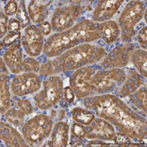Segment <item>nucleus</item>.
I'll use <instances>...</instances> for the list:
<instances>
[{
	"label": "nucleus",
	"instance_id": "nucleus-1",
	"mask_svg": "<svg viewBox=\"0 0 147 147\" xmlns=\"http://www.w3.org/2000/svg\"><path fill=\"white\" fill-rule=\"evenodd\" d=\"M83 106L97 117L109 121L131 140L146 145V118L140 115L128 103L113 93L92 95L82 99Z\"/></svg>",
	"mask_w": 147,
	"mask_h": 147
},
{
	"label": "nucleus",
	"instance_id": "nucleus-2",
	"mask_svg": "<svg viewBox=\"0 0 147 147\" xmlns=\"http://www.w3.org/2000/svg\"><path fill=\"white\" fill-rule=\"evenodd\" d=\"M106 54L107 51L102 45H92V43L81 44L57 57L48 58L40 64L38 73L45 78L74 71L83 67L98 64Z\"/></svg>",
	"mask_w": 147,
	"mask_h": 147
},
{
	"label": "nucleus",
	"instance_id": "nucleus-3",
	"mask_svg": "<svg viewBox=\"0 0 147 147\" xmlns=\"http://www.w3.org/2000/svg\"><path fill=\"white\" fill-rule=\"evenodd\" d=\"M98 40H100L98 23L84 19L64 31L50 35L45 41L42 54L47 58L56 57L74 46L92 43Z\"/></svg>",
	"mask_w": 147,
	"mask_h": 147
},
{
	"label": "nucleus",
	"instance_id": "nucleus-4",
	"mask_svg": "<svg viewBox=\"0 0 147 147\" xmlns=\"http://www.w3.org/2000/svg\"><path fill=\"white\" fill-rule=\"evenodd\" d=\"M63 90L64 82L60 75L45 77L40 90L33 97L34 106L42 111L53 109L62 100Z\"/></svg>",
	"mask_w": 147,
	"mask_h": 147
},
{
	"label": "nucleus",
	"instance_id": "nucleus-5",
	"mask_svg": "<svg viewBox=\"0 0 147 147\" xmlns=\"http://www.w3.org/2000/svg\"><path fill=\"white\" fill-rule=\"evenodd\" d=\"M146 7L142 0H130L122 10L118 24L120 30V40L122 43L131 42L136 35V25L146 15Z\"/></svg>",
	"mask_w": 147,
	"mask_h": 147
},
{
	"label": "nucleus",
	"instance_id": "nucleus-6",
	"mask_svg": "<svg viewBox=\"0 0 147 147\" xmlns=\"http://www.w3.org/2000/svg\"><path fill=\"white\" fill-rule=\"evenodd\" d=\"M54 122L45 113H39L24 121L21 126V134L30 146H40L50 137Z\"/></svg>",
	"mask_w": 147,
	"mask_h": 147
},
{
	"label": "nucleus",
	"instance_id": "nucleus-7",
	"mask_svg": "<svg viewBox=\"0 0 147 147\" xmlns=\"http://www.w3.org/2000/svg\"><path fill=\"white\" fill-rule=\"evenodd\" d=\"M125 67L98 69L91 79L94 95L114 93L125 81Z\"/></svg>",
	"mask_w": 147,
	"mask_h": 147
},
{
	"label": "nucleus",
	"instance_id": "nucleus-8",
	"mask_svg": "<svg viewBox=\"0 0 147 147\" xmlns=\"http://www.w3.org/2000/svg\"><path fill=\"white\" fill-rule=\"evenodd\" d=\"M3 59L5 65L12 74H19L24 71L38 72L40 63L34 57H24L23 47L20 43H15L10 45L5 51Z\"/></svg>",
	"mask_w": 147,
	"mask_h": 147
},
{
	"label": "nucleus",
	"instance_id": "nucleus-9",
	"mask_svg": "<svg viewBox=\"0 0 147 147\" xmlns=\"http://www.w3.org/2000/svg\"><path fill=\"white\" fill-rule=\"evenodd\" d=\"M98 69V65L96 64L83 67L72 71L69 78V86L74 92L77 98L83 99L94 95L91 79Z\"/></svg>",
	"mask_w": 147,
	"mask_h": 147
},
{
	"label": "nucleus",
	"instance_id": "nucleus-10",
	"mask_svg": "<svg viewBox=\"0 0 147 147\" xmlns=\"http://www.w3.org/2000/svg\"><path fill=\"white\" fill-rule=\"evenodd\" d=\"M41 83V76L38 72L24 71L15 74L10 80L11 94L19 98L34 94L40 90Z\"/></svg>",
	"mask_w": 147,
	"mask_h": 147
},
{
	"label": "nucleus",
	"instance_id": "nucleus-11",
	"mask_svg": "<svg viewBox=\"0 0 147 147\" xmlns=\"http://www.w3.org/2000/svg\"><path fill=\"white\" fill-rule=\"evenodd\" d=\"M83 8L80 5L67 4L57 8L51 17V30L56 32H61L75 24L82 13Z\"/></svg>",
	"mask_w": 147,
	"mask_h": 147
},
{
	"label": "nucleus",
	"instance_id": "nucleus-12",
	"mask_svg": "<svg viewBox=\"0 0 147 147\" xmlns=\"http://www.w3.org/2000/svg\"><path fill=\"white\" fill-rule=\"evenodd\" d=\"M136 47V44L132 42L117 45L107 53L97 65L101 69L126 67L130 61L131 54Z\"/></svg>",
	"mask_w": 147,
	"mask_h": 147
},
{
	"label": "nucleus",
	"instance_id": "nucleus-13",
	"mask_svg": "<svg viewBox=\"0 0 147 147\" xmlns=\"http://www.w3.org/2000/svg\"><path fill=\"white\" fill-rule=\"evenodd\" d=\"M20 38L23 50L28 56L37 57L42 54L45 38L37 25L32 24L25 27Z\"/></svg>",
	"mask_w": 147,
	"mask_h": 147
},
{
	"label": "nucleus",
	"instance_id": "nucleus-14",
	"mask_svg": "<svg viewBox=\"0 0 147 147\" xmlns=\"http://www.w3.org/2000/svg\"><path fill=\"white\" fill-rule=\"evenodd\" d=\"M86 139L111 142L116 134V129L112 124L100 117H97L89 125L85 126Z\"/></svg>",
	"mask_w": 147,
	"mask_h": 147
},
{
	"label": "nucleus",
	"instance_id": "nucleus-15",
	"mask_svg": "<svg viewBox=\"0 0 147 147\" xmlns=\"http://www.w3.org/2000/svg\"><path fill=\"white\" fill-rule=\"evenodd\" d=\"M126 77L122 84L115 91V95L120 98H125L135 92L141 86L146 84V78L141 76L136 69L125 67Z\"/></svg>",
	"mask_w": 147,
	"mask_h": 147
},
{
	"label": "nucleus",
	"instance_id": "nucleus-16",
	"mask_svg": "<svg viewBox=\"0 0 147 147\" xmlns=\"http://www.w3.org/2000/svg\"><path fill=\"white\" fill-rule=\"evenodd\" d=\"M125 0H98L92 14V20L102 22L111 20Z\"/></svg>",
	"mask_w": 147,
	"mask_h": 147
},
{
	"label": "nucleus",
	"instance_id": "nucleus-17",
	"mask_svg": "<svg viewBox=\"0 0 147 147\" xmlns=\"http://www.w3.org/2000/svg\"><path fill=\"white\" fill-rule=\"evenodd\" d=\"M0 140L9 147L29 146L22 134L19 132L13 125L2 120H0Z\"/></svg>",
	"mask_w": 147,
	"mask_h": 147
},
{
	"label": "nucleus",
	"instance_id": "nucleus-18",
	"mask_svg": "<svg viewBox=\"0 0 147 147\" xmlns=\"http://www.w3.org/2000/svg\"><path fill=\"white\" fill-rule=\"evenodd\" d=\"M69 134H70V126L67 122L59 120L56 122L51 136L49 143L45 146L54 147H67L69 144Z\"/></svg>",
	"mask_w": 147,
	"mask_h": 147
},
{
	"label": "nucleus",
	"instance_id": "nucleus-19",
	"mask_svg": "<svg viewBox=\"0 0 147 147\" xmlns=\"http://www.w3.org/2000/svg\"><path fill=\"white\" fill-rule=\"evenodd\" d=\"M98 23L100 30V39H102L107 45H112L119 40L120 36V30L118 23L115 20H109Z\"/></svg>",
	"mask_w": 147,
	"mask_h": 147
},
{
	"label": "nucleus",
	"instance_id": "nucleus-20",
	"mask_svg": "<svg viewBox=\"0 0 147 147\" xmlns=\"http://www.w3.org/2000/svg\"><path fill=\"white\" fill-rule=\"evenodd\" d=\"M127 98H129V107L140 115L146 118V84L141 86Z\"/></svg>",
	"mask_w": 147,
	"mask_h": 147
},
{
	"label": "nucleus",
	"instance_id": "nucleus-21",
	"mask_svg": "<svg viewBox=\"0 0 147 147\" xmlns=\"http://www.w3.org/2000/svg\"><path fill=\"white\" fill-rule=\"evenodd\" d=\"M12 106L10 78L9 73L0 75V117Z\"/></svg>",
	"mask_w": 147,
	"mask_h": 147
},
{
	"label": "nucleus",
	"instance_id": "nucleus-22",
	"mask_svg": "<svg viewBox=\"0 0 147 147\" xmlns=\"http://www.w3.org/2000/svg\"><path fill=\"white\" fill-rule=\"evenodd\" d=\"M48 5L40 0H32L28 6V14L34 24L45 21L48 16Z\"/></svg>",
	"mask_w": 147,
	"mask_h": 147
},
{
	"label": "nucleus",
	"instance_id": "nucleus-23",
	"mask_svg": "<svg viewBox=\"0 0 147 147\" xmlns=\"http://www.w3.org/2000/svg\"><path fill=\"white\" fill-rule=\"evenodd\" d=\"M146 50H143L140 47H136L133 51L130 61L134 65L135 69L144 78L147 76V55Z\"/></svg>",
	"mask_w": 147,
	"mask_h": 147
},
{
	"label": "nucleus",
	"instance_id": "nucleus-24",
	"mask_svg": "<svg viewBox=\"0 0 147 147\" xmlns=\"http://www.w3.org/2000/svg\"><path fill=\"white\" fill-rule=\"evenodd\" d=\"M71 115L74 122L78 123L81 125H89L91 122L96 118V114L90 109L86 108L75 107L71 110Z\"/></svg>",
	"mask_w": 147,
	"mask_h": 147
},
{
	"label": "nucleus",
	"instance_id": "nucleus-25",
	"mask_svg": "<svg viewBox=\"0 0 147 147\" xmlns=\"http://www.w3.org/2000/svg\"><path fill=\"white\" fill-rule=\"evenodd\" d=\"M3 116H4L6 121L14 127H21L24 122L25 114L14 106H11Z\"/></svg>",
	"mask_w": 147,
	"mask_h": 147
},
{
	"label": "nucleus",
	"instance_id": "nucleus-26",
	"mask_svg": "<svg viewBox=\"0 0 147 147\" xmlns=\"http://www.w3.org/2000/svg\"><path fill=\"white\" fill-rule=\"evenodd\" d=\"M12 105L19 109L21 112L24 113L26 116L30 115L34 112V106L29 99H25L23 98L14 97L12 101Z\"/></svg>",
	"mask_w": 147,
	"mask_h": 147
},
{
	"label": "nucleus",
	"instance_id": "nucleus-27",
	"mask_svg": "<svg viewBox=\"0 0 147 147\" xmlns=\"http://www.w3.org/2000/svg\"><path fill=\"white\" fill-rule=\"evenodd\" d=\"M16 17H17V20L20 21V24H21V28L24 29L25 27L30 25V19L29 17L28 12H27L25 4H24V2L23 0L20 1V6H18V10H17V13H16Z\"/></svg>",
	"mask_w": 147,
	"mask_h": 147
},
{
	"label": "nucleus",
	"instance_id": "nucleus-28",
	"mask_svg": "<svg viewBox=\"0 0 147 147\" xmlns=\"http://www.w3.org/2000/svg\"><path fill=\"white\" fill-rule=\"evenodd\" d=\"M70 132H71V137H73L78 140H85L86 139V129L85 126L78 123L74 122L71 128H70Z\"/></svg>",
	"mask_w": 147,
	"mask_h": 147
},
{
	"label": "nucleus",
	"instance_id": "nucleus-29",
	"mask_svg": "<svg viewBox=\"0 0 147 147\" xmlns=\"http://www.w3.org/2000/svg\"><path fill=\"white\" fill-rule=\"evenodd\" d=\"M132 141L133 140H131L126 135L121 132H118L113 136L111 142H113V145H118V146H137V144L132 143Z\"/></svg>",
	"mask_w": 147,
	"mask_h": 147
},
{
	"label": "nucleus",
	"instance_id": "nucleus-30",
	"mask_svg": "<svg viewBox=\"0 0 147 147\" xmlns=\"http://www.w3.org/2000/svg\"><path fill=\"white\" fill-rule=\"evenodd\" d=\"M137 41L140 48L146 50L147 47V29L146 26H143L137 34Z\"/></svg>",
	"mask_w": 147,
	"mask_h": 147
},
{
	"label": "nucleus",
	"instance_id": "nucleus-31",
	"mask_svg": "<svg viewBox=\"0 0 147 147\" xmlns=\"http://www.w3.org/2000/svg\"><path fill=\"white\" fill-rule=\"evenodd\" d=\"M21 37V33L19 32H13V33H9V34H7L3 40V45L5 47H9L10 45H13L16 43V41L20 39Z\"/></svg>",
	"mask_w": 147,
	"mask_h": 147
},
{
	"label": "nucleus",
	"instance_id": "nucleus-32",
	"mask_svg": "<svg viewBox=\"0 0 147 147\" xmlns=\"http://www.w3.org/2000/svg\"><path fill=\"white\" fill-rule=\"evenodd\" d=\"M8 16L0 13V39L4 37L8 32Z\"/></svg>",
	"mask_w": 147,
	"mask_h": 147
},
{
	"label": "nucleus",
	"instance_id": "nucleus-33",
	"mask_svg": "<svg viewBox=\"0 0 147 147\" xmlns=\"http://www.w3.org/2000/svg\"><path fill=\"white\" fill-rule=\"evenodd\" d=\"M18 10V4L16 1L14 0H9L6 3L4 7V13L7 16H12L13 14H16Z\"/></svg>",
	"mask_w": 147,
	"mask_h": 147
},
{
	"label": "nucleus",
	"instance_id": "nucleus-34",
	"mask_svg": "<svg viewBox=\"0 0 147 147\" xmlns=\"http://www.w3.org/2000/svg\"><path fill=\"white\" fill-rule=\"evenodd\" d=\"M75 98H76V96L74 94V92L70 88V86L64 87L62 99H64V101L67 104H71L75 101Z\"/></svg>",
	"mask_w": 147,
	"mask_h": 147
},
{
	"label": "nucleus",
	"instance_id": "nucleus-35",
	"mask_svg": "<svg viewBox=\"0 0 147 147\" xmlns=\"http://www.w3.org/2000/svg\"><path fill=\"white\" fill-rule=\"evenodd\" d=\"M21 29V24L17 19H11L8 22V32H19Z\"/></svg>",
	"mask_w": 147,
	"mask_h": 147
},
{
	"label": "nucleus",
	"instance_id": "nucleus-36",
	"mask_svg": "<svg viewBox=\"0 0 147 147\" xmlns=\"http://www.w3.org/2000/svg\"><path fill=\"white\" fill-rule=\"evenodd\" d=\"M37 27L39 28V30H40V32L43 34V35H49L51 32V24L47 21H42V22L39 23Z\"/></svg>",
	"mask_w": 147,
	"mask_h": 147
},
{
	"label": "nucleus",
	"instance_id": "nucleus-37",
	"mask_svg": "<svg viewBox=\"0 0 147 147\" xmlns=\"http://www.w3.org/2000/svg\"><path fill=\"white\" fill-rule=\"evenodd\" d=\"M4 73H9L8 68L5 65V62L3 59V57H0V75L4 74Z\"/></svg>",
	"mask_w": 147,
	"mask_h": 147
},
{
	"label": "nucleus",
	"instance_id": "nucleus-38",
	"mask_svg": "<svg viewBox=\"0 0 147 147\" xmlns=\"http://www.w3.org/2000/svg\"><path fill=\"white\" fill-rule=\"evenodd\" d=\"M83 1H87V2H92V1H95V0H83Z\"/></svg>",
	"mask_w": 147,
	"mask_h": 147
}]
</instances>
